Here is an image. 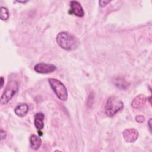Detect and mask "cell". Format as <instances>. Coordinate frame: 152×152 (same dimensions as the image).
Returning <instances> with one entry per match:
<instances>
[{
	"label": "cell",
	"instance_id": "7a4b0ae2",
	"mask_svg": "<svg viewBox=\"0 0 152 152\" xmlns=\"http://www.w3.org/2000/svg\"><path fill=\"white\" fill-rule=\"evenodd\" d=\"M48 82L58 99L62 101H66L68 99V91L65 85L59 80L53 78H49Z\"/></svg>",
	"mask_w": 152,
	"mask_h": 152
},
{
	"label": "cell",
	"instance_id": "5b68a950",
	"mask_svg": "<svg viewBox=\"0 0 152 152\" xmlns=\"http://www.w3.org/2000/svg\"><path fill=\"white\" fill-rule=\"evenodd\" d=\"M56 67L55 65L46 63H39L37 64L34 67V70L40 74H48L55 71Z\"/></svg>",
	"mask_w": 152,
	"mask_h": 152
},
{
	"label": "cell",
	"instance_id": "6da1fadb",
	"mask_svg": "<svg viewBox=\"0 0 152 152\" xmlns=\"http://www.w3.org/2000/svg\"><path fill=\"white\" fill-rule=\"evenodd\" d=\"M56 41L61 48L66 50H74L80 45L79 40L75 36L66 31L59 33L56 36Z\"/></svg>",
	"mask_w": 152,
	"mask_h": 152
},
{
	"label": "cell",
	"instance_id": "277c9868",
	"mask_svg": "<svg viewBox=\"0 0 152 152\" xmlns=\"http://www.w3.org/2000/svg\"><path fill=\"white\" fill-rule=\"evenodd\" d=\"M18 90V84L17 81L11 80L8 82L6 86L4 91L3 92L1 97V104H7L14 96L16 94Z\"/></svg>",
	"mask_w": 152,
	"mask_h": 152
},
{
	"label": "cell",
	"instance_id": "2e32d148",
	"mask_svg": "<svg viewBox=\"0 0 152 152\" xmlns=\"http://www.w3.org/2000/svg\"><path fill=\"white\" fill-rule=\"evenodd\" d=\"M7 137V132L6 131H4L3 129H1V140H2L3 139H5Z\"/></svg>",
	"mask_w": 152,
	"mask_h": 152
},
{
	"label": "cell",
	"instance_id": "4fadbf2b",
	"mask_svg": "<svg viewBox=\"0 0 152 152\" xmlns=\"http://www.w3.org/2000/svg\"><path fill=\"white\" fill-rule=\"evenodd\" d=\"M10 17V14L8 10L4 7H1V14H0V18L3 21H6Z\"/></svg>",
	"mask_w": 152,
	"mask_h": 152
},
{
	"label": "cell",
	"instance_id": "30bf717a",
	"mask_svg": "<svg viewBox=\"0 0 152 152\" xmlns=\"http://www.w3.org/2000/svg\"><path fill=\"white\" fill-rule=\"evenodd\" d=\"M44 118L45 116L43 113L38 112L34 115V126L38 130H41L44 127Z\"/></svg>",
	"mask_w": 152,
	"mask_h": 152
},
{
	"label": "cell",
	"instance_id": "5bb4252c",
	"mask_svg": "<svg viewBox=\"0 0 152 152\" xmlns=\"http://www.w3.org/2000/svg\"><path fill=\"white\" fill-rule=\"evenodd\" d=\"M135 121L138 123H142L145 121V117L142 115H137L135 117Z\"/></svg>",
	"mask_w": 152,
	"mask_h": 152
},
{
	"label": "cell",
	"instance_id": "52a82bcc",
	"mask_svg": "<svg viewBox=\"0 0 152 152\" xmlns=\"http://www.w3.org/2000/svg\"><path fill=\"white\" fill-rule=\"evenodd\" d=\"M70 8L71 14H73L79 17H82L84 16V10L79 2L77 1H71L70 2Z\"/></svg>",
	"mask_w": 152,
	"mask_h": 152
},
{
	"label": "cell",
	"instance_id": "8fae6325",
	"mask_svg": "<svg viewBox=\"0 0 152 152\" xmlns=\"http://www.w3.org/2000/svg\"><path fill=\"white\" fill-rule=\"evenodd\" d=\"M30 147L32 149L38 150L42 145L41 138L35 134H32L30 137Z\"/></svg>",
	"mask_w": 152,
	"mask_h": 152
},
{
	"label": "cell",
	"instance_id": "9a60e30c",
	"mask_svg": "<svg viewBox=\"0 0 152 152\" xmlns=\"http://www.w3.org/2000/svg\"><path fill=\"white\" fill-rule=\"evenodd\" d=\"M110 1H99V4L100 7H105L108 3H109Z\"/></svg>",
	"mask_w": 152,
	"mask_h": 152
},
{
	"label": "cell",
	"instance_id": "e0dca14e",
	"mask_svg": "<svg viewBox=\"0 0 152 152\" xmlns=\"http://www.w3.org/2000/svg\"><path fill=\"white\" fill-rule=\"evenodd\" d=\"M1 88H2L3 86H4V79L3 78V77H1Z\"/></svg>",
	"mask_w": 152,
	"mask_h": 152
},
{
	"label": "cell",
	"instance_id": "3957f363",
	"mask_svg": "<svg viewBox=\"0 0 152 152\" xmlns=\"http://www.w3.org/2000/svg\"><path fill=\"white\" fill-rule=\"evenodd\" d=\"M123 107L124 103L121 100L116 96H111L108 98L105 105V113L107 116L112 117Z\"/></svg>",
	"mask_w": 152,
	"mask_h": 152
},
{
	"label": "cell",
	"instance_id": "ac0fdd59",
	"mask_svg": "<svg viewBox=\"0 0 152 152\" xmlns=\"http://www.w3.org/2000/svg\"><path fill=\"white\" fill-rule=\"evenodd\" d=\"M17 2H19V3H26L27 2H28L27 1H17Z\"/></svg>",
	"mask_w": 152,
	"mask_h": 152
},
{
	"label": "cell",
	"instance_id": "7c38bea8",
	"mask_svg": "<svg viewBox=\"0 0 152 152\" xmlns=\"http://www.w3.org/2000/svg\"><path fill=\"white\" fill-rule=\"evenodd\" d=\"M115 85L119 88L126 89L129 87V84L122 77H117L114 81Z\"/></svg>",
	"mask_w": 152,
	"mask_h": 152
},
{
	"label": "cell",
	"instance_id": "8992f818",
	"mask_svg": "<svg viewBox=\"0 0 152 152\" xmlns=\"http://www.w3.org/2000/svg\"><path fill=\"white\" fill-rule=\"evenodd\" d=\"M122 135L126 141L134 142L138 137V132L135 128H127L124 131Z\"/></svg>",
	"mask_w": 152,
	"mask_h": 152
},
{
	"label": "cell",
	"instance_id": "9c48e42d",
	"mask_svg": "<svg viewBox=\"0 0 152 152\" xmlns=\"http://www.w3.org/2000/svg\"><path fill=\"white\" fill-rule=\"evenodd\" d=\"M29 110L28 106L26 103L18 104L14 109V112L18 116L23 117L27 115Z\"/></svg>",
	"mask_w": 152,
	"mask_h": 152
},
{
	"label": "cell",
	"instance_id": "ba28073f",
	"mask_svg": "<svg viewBox=\"0 0 152 152\" xmlns=\"http://www.w3.org/2000/svg\"><path fill=\"white\" fill-rule=\"evenodd\" d=\"M146 101V97L143 94L137 96L131 102V106L134 109H140L144 106Z\"/></svg>",
	"mask_w": 152,
	"mask_h": 152
}]
</instances>
